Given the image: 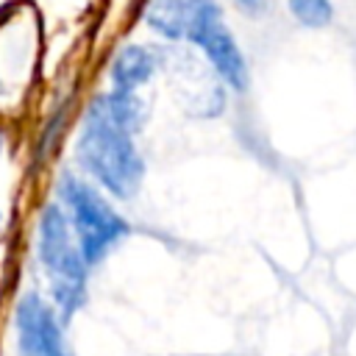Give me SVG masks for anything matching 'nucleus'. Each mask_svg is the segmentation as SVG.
I'll use <instances>...</instances> for the list:
<instances>
[{
    "label": "nucleus",
    "instance_id": "423d86ee",
    "mask_svg": "<svg viewBox=\"0 0 356 356\" xmlns=\"http://www.w3.org/2000/svg\"><path fill=\"white\" fill-rule=\"evenodd\" d=\"M161 67V50L147 47V44H125L114 53L111 67H108V78L111 86L120 92H136L139 86H145L156 70Z\"/></svg>",
    "mask_w": 356,
    "mask_h": 356
},
{
    "label": "nucleus",
    "instance_id": "6e6552de",
    "mask_svg": "<svg viewBox=\"0 0 356 356\" xmlns=\"http://www.w3.org/2000/svg\"><path fill=\"white\" fill-rule=\"evenodd\" d=\"M286 8L306 28H325L334 19V3L331 0H286Z\"/></svg>",
    "mask_w": 356,
    "mask_h": 356
},
{
    "label": "nucleus",
    "instance_id": "f03ea898",
    "mask_svg": "<svg viewBox=\"0 0 356 356\" xmlns=\"http://www.w3.org/2000/svg\"><path fill=\"white\" fill-rule=\"evenodd\" d=\"M36 261L47 281V298L70 323L89 298V264L78 248V239L70 228L64 209L56 200H47L36 220Z\"/></svg>",
    "mask_w": 356,
    "mask_h": 356
},
{
    "label": "nucleus",
    "instance_id": "39448f33",
    "mask_svg": "<svg viewBox=\"0 0 356 356\" xmlns=\"http://www.w3.org/2000/svg\"><path fill=\"white\" fill-rule=\"evenodd\" d=\"M14 339L19 356H75L67 339V323L36 289L22 292L14 306Z\"/></svg>",
    "mask_w": 356,
    "mask_h": 356
},
{
    "label": "nucleus",
    "instance_id": "7ed1b4c3",
    "mask_svg": "<svg viewBox=\"0 0 356 356\" xmlns=\"http://www.w3.org/2000/svg\"><path fill=\"white\" fill-rule=\"evenodd\" d=\"M56 203L64 209L78 248L89 267H97L128 234V220L92 181L75 172H61L56 181Z\"/></svg>",
    "mask_w": 356,
    "mask_h": 356
},
{
    "label": "nucleus",
    "instance_id": "f257e3e1",
    "mask_svg": "<svg viewBox=\"0 0 356 356\" xmlns=\"http://www.w3.org/2000/svg\"><path fill=\"white\" fill-rule=\"evenodd\" d=\"M145 117L142 97L120 89L95 95L81 117L75 159L83 175L117 200H131L145 181V161L134 142Z\"/></svg>",
    "mask_w": 356,
    "mask_h": 356
},
{
    "label": "nucleus",
    "instance_id": "0eeeda50",
    "mask_svg": "<svg viewBox=\"0 0 356 356\" xmlns=\"http://www.w3.org/2000/svg\"><path fill=\"white\" fill-rule=\"evenodd\" d=\"M186 22H189L186 0H150L145 6V25L161 39L170 42L186 39Z\"/></svg>",
    "mask_w": 356,
    "mask_h": 356
},
{
    "label": "nucleus",
    "instance_id": "1a4fd4ad",
    "mask_svg": "<svg viewBox=\"0 0 356 356\" xmlns=\"http://www.w3.org/2000/svg\"><path fill=\"white\" fill-rule=\"evenodd\" d=\"M242 11H248V14H259L264 6H267V0H234Z\"/></svg>",
    "mask_w": 356,
    "mask_h": 356
},
{
    "label": "nucleus",
    "instance_id": "20e7f679",
    "mask_svg": "<svg viewBox=\"0 0 356 356\" xmlns=\"http://www.w3.org/2000/svg\"><path fill=\"white\" fill-rule=\"evenodd\" d=\"M189 22H186V42H192L209 61L211 72L228 83L234 92L248 89V61L225 25L222 8L217 0H186Z\"/></svg>",
    "mask_w": 356,
    "mask_h": 356
}]
</instances>
